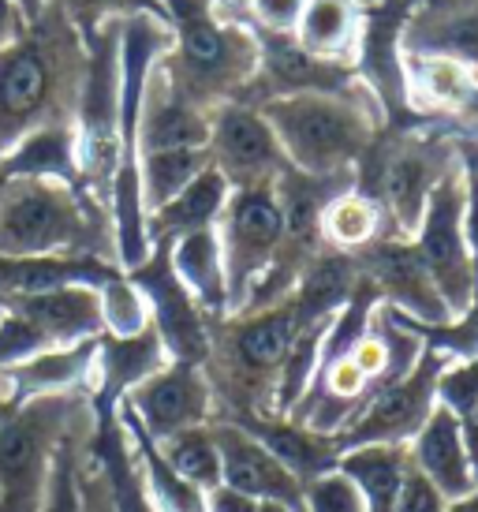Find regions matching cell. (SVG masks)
Wrapping results in <instances>:
<instances>
[{"instance_id": "obj_1", "label": "cell", "mask_w": 478, "mask_h": 512, "mask_svg": "<svg viewBox=\"0 0 478 512\" xmlns=\"http://www.w3.org/2000/svg\"><path fill=\"white\" fill-rule=\"evenodd\" d=\"M172 34V57L161 64L198 109L239 101L258 75V42L239 19H221L213 0H161Z\"/></svg>"}, {"instance_id": "obj_2", "label": "cell", "mask_w": 478, "mask_h": 512, "mask_svg": "<svg viewBox=\"0 0 478 512\" xmlns=\"http://www.w3.org/2000/svg\"><path fill=\"white\" fill-rule=\"evenodd\" d=\"M273 128L288 165L310 176L355 172L378 139L381 105L370 90L352 94H288L258 105Z\"/></svg>"}, {"instance_id": "obj_3", "label": "cell", "mask_w": 478, "mask_h": 512, "mask_svg": "<svg viewBox=\"0 0 478 512\" xmlns=\"http://www.w3.org/2000/svg\"><path fill=\"white\" fill-rule=\"evenodd\" d=\"M86 393H57L0 415V512H42L60 445L75 430Z\"/></svg>"}, {"instance_id": "obj_4", "label": "cell", "mask_w": 478, "mask_h": 512, "mask_svg": "<svg viewBox=\"0 0 478 512\" xmlns=\"http://www.w3.org/2000/svg\"><path fill=\"white\" fill-rule=\"evenodd\" d=\"M303 326L307 322L292 296L266 311L225 318V348L210 352L206 367L217 363V378H210V385L213 393L225 389L228 415H269L277 374Z\"/></svg>"}, {"instance_id": "obj_5", "label": "cell", "mask_w": 478, "mask_h": 512, "mask_svg": "<svg viewBox=\"0 0 478 512\" xmlns=\"http://www.w3.org/2000/svg\"><path fill=\"white\" fill-rule=\"evenodd\" d=\"M94 221L79 187L60 180H0V255H94Z\"/></svg>"}, {"instance_id": "obj_6", "label": "cell", "mask_w": 478, "mask_h": 512, "mask_svg": "<svg viewBox=\"0 0 478 512\" xmlns=\"http://www.w3.org/2000/svg\"><path fill=\"white\" fill-rule=\"evenodd\" d=\"M359 165L374 169V184H363L359 191L370 195L385 210L393 236L411 240L434 184L456 165V139L434 135V131L430 135L408 131L396 143L385 146H378V139H374V146L366 150Z\"/></svg>"}, {"instance_id": "obj_7", "label": "cell", "mask_w": 478, "mask_h": 512, "mask_svg": "<svg viewBox=\"0 0 478 512\" xmlns=\"http://www.w3.org/2000/svg\"><path fill=\"white\" fill-rule=\"evenodd\" d=\"M217 243L225 258L228 318H232L243 311L258 277L277 262L284 247V217L273 184L232 187L225 214L217 217Z\"/></svg>"}, {"instance_id": "obj_8", "label": "cell", "mask_w": 478, "mask_h": 512, "mask_svg": "<svg viewBox=\"0 0 478 512\" xmlns=\"http://www.w3.org/2000/svg\"><path fill=\"white\" fill-rule=\"evenodd\" d=\"M411 243H415L426 273L434 277L449 314L460 318L471 307V299L478 296L475 266H471V251H467L464 236V172H460V161L434 184Z\"/></svg>"}, {"instance_id": "obj_9", "label": "cell", "mask_w": 478, "mask_h": 512, "mask_svg": "<svg viewBox=\"0 0 478 512\" xmlns=\"http://www.w3.org/2000/svg\"><path fill=\"white\" fill-rule=\"evenodd\" d=\"M127 281L139 288L150 311L157 341L165 348L172 363H195L206 367L213 352V333L206 311L195 303V296L183 288V281L172 270V243H154V251L139 262L135 270H127Z\"/></svg>"}, {"instance_id": "obj_10", "label": "cell", "mask_w": 478, "mask_h": 512, "mask_svg": "<svg viewBox=\"0 0 478 512\" xmlns=\"http://www.w3.org/2000/svg\"><path fill=\"white\" fill-rule=\"evenodd\" d=\"M449 363V356H441V352L422 344V356L411 367V374H404L400 382L385 385L381 393H374V397L366 400L363 412L333 438L340 453L355 449V445H411V438L434 415L437 382H441V370L449 367Z\"/></svg>"}, {"instance_id": "obj_11", "label": "cell", "mask_w": 478, "mask_h": 512, "mask_svg": "<svg viewBox=\"0 0 478 512\" xmlns=\"http://www.w3.org/2000/svg\"><path fill=\"white\" fill-rule=\"evenodd\" d=\"M210 157L228 187L277 184V176L288 169L277 135L251 101H221L210 109Z\"/></svg>"}, {"instance_id": "obj_12", "label": "cell", "mask_w": 478, "mask_h": 512, "mask_svg": "<svg viewBox=\"0 0 478 512\" xmlns=\"http://www.w3.org/2000/svg\"><path fill=\"white\" fill-rule=\"evenodd\" d=\"M355 266H359V277L366 285L378 292L381 303L400 314V318L419 322V326H445V322H452L449 307H445L434 277L426 273L411 240H400V236L374 240L355 255Z\"/></svg>"}, {"instance_id": "obj_13", "label": "cell", "mask_w": 478, "mask_h": 512, "mask_svg": "<svg viewBox=\"0 0 478 512\" xmlns=\"http://www.w3.org/2000/svg\"><path fill=\"white\" fill-rule=\"evenodd\" d=\"M127 412L139 419V427L154 441L180 434L187 427H206L217 415V393L206 367L195 363H165L146 382H139L124 400Z\"/></svg>"}, {"instance_id": "obj_14", "label": "cell", "mask_w": 478, "mask_h": 512, "mask_svg": "<svg viewBox=\"0 0 478 512\" xmlns=\"http://www.w3.org/2000/svg\"><path fill=\"white\" fill-rule=\"evenodd\" d=\"M57 94L53 49L34 38H19L0 49V154L23 135L45 124V109Z\"/></svg>"}, {"instance_id": "obj_15", "label": "cell", "mask_w": 478, "mask_h": 512, "mask_svg": "<svg viewBox=\"0 0 478 512\" xmlns=\"http://www.w3.org/2000/svg\"><path fill=\"white\" fill-rule=\"evenodd\" d=\"M404 23L408 4L404 0H381L363 8V30L355 49V75L363 79L370 98L381 105L385 116L408 113V86H404Z\"/></svg>"}, {"instance_id": "obj_16", "label": "cell", "mask_w": 478, "mask_h": 512, "mask_svg": "<svg viewBox=\"0 0 478 512\" xmlns=\"http://www.w3.org/2000/svg\"><path fill=\"white\" fill-rule=\"evenodd\" d=\"M213 441L221 453V483L262 501V505H284L292 512L303 509V483L284 468L277 456L269 453L258 438L232 423V419H213Z\"/></svg>"}, {"instance_id": "obj_17", "label": "cell", "mask_w": 478, "mask_h": 512, "mask_svg": "<svg viewBox=\"0 0 478 512\" xmlns=\"http://www.w3.org/2000/svg\"><path fill=\"white\" fill-rule=\"evenodd\" d=\"M4 311H15L27 318L30 326L42 333L49 348H71V344L98 341L105 333V314H101L98 288L90 285H68L38 296H23L4 303Z\"/></svg>"}, {"instance_id": "obj_18", "label": "cell", "mask_w": 478, "mask_h": 512, "mask_svg": "<svg viewBox=\"0 0 478 512\" xmlns=\"http://www.w3.org/2000/svg\"><path fill=\"white\" fill-rule=\"evenodd\" d=\"M116 408H120V404H116ZM116 408L90 404L94 430H90V438H86V460L98 468L101 483H105V494H109V509L113 512H157L150 494H146L139 460H135L131 445H127L124 423H120Z\"/></svg>"}, {"instance_id": "obj_19", "label": "cell", "mask_w": 478, "mask_h": 512, "mask_svg": "<svg viewBox=\"0 0 478 512\" xmlns=\"http://www.w3.org/2000/svg\"><path fill=\"white\" fill-rule=\"evenodd\" d=\"M0 180H60V184L83 191L75 124L45 120L38 128L23 131L0 154Z\"/></svg>"}, {"instance_id": "obj_20", "label": "cell", "mask_w": 478, "mask_h": 512, "mask_svg": "<svg viewBox=\"0 0 478 512\" xmlns=\"http://www.w3.org/2000/svg\"><path fill=\"white\" fill-rule=\"evenodd\" d=\"M116 262H105L98 255H45V258H12L0 255V307L23 296L53 292L68 285L101 288L113 277H120Z\"/></svg>"}, {"instance_id": "obj_21", "label": "cell", "mask_w": 478, "mask_h": 512, "mask_svg": "<svg viewBox=\"0 0 478 512\" xmlns=\"http://www.w3.org/2000/svg\"><path fill=\"white\" fill-rule=\"evenodd\" d=\"M165 363H169V356H165V348L157 341L154 326H146L135 337L101 333L98 348H94V389H90V404L116 408L135 385L146 382Z\"/></svg>"}, {"instance_id": "obj_22", "label": "cell", "mask_w": 478, "mask_h": 512, "mask_svg": "<svg viewBox=\"0 0 478 512\" xmlns=\"http://www.w3.org/2000/svg\"><path fill=\"white\" fill-rule=\"evenodd\" d=\"M408 453H411V464L449 501L464 498V494H471L478 486V475L471 468V460H467L460 419L445 404H437L434 415L426 419V427L411 438Z\"/></svg>"}, {"instance_id": "obj_23", "label": "cell", "mask_w": 478, "mask_h": 512, "mask_svg": "<svg viewBox=\"0 0 478 512\" xmlns=\"http://www.w3.org/2000/svg\"><path fill=\"white\" fill-rule=\"evenodd\" d=\"M213 419H232V423H239L251 438L262 441L269 453L277 456L303 486L314 483L325 471L337 468V456H340L337 441L307 430L292 415H213Z\"/></svg>"}, {"instance_id": "obj_24", "label": "cell", "mask_w": 478, "mask_h": 512, "mask_svg": "<svg viewBox=\"0 0 478 512\" xmlns=\"http://www.w3.org/2000/svg\"><path fill=\"white\" fill-rule=\"evenodd\" d=\"M404 86H408L411 113L460 116L475 86V68L452 57L404 53Z\"/></svg>"}, {"instance_id": "obj_25", "label": "cell", "mask_w": 478, "mask_h": 512, "mask_svg": "<svg viewBox=\"0 0 478 512\" xmlns=\"http://www.w3.org/2000/svg\"><path fill=\"white\" fill-rule=\"evenodd\" d=\"M228 195H232L228 180L210 165L202 176H195L191 184L183 187L176 199H169L165 206H157V210L146 214L150 243H172L187 236V232L217 228V217L225 214Z\"/></svg>"}, {"instance_id": "obj_26", "label": "cell", "mask_w": 478, "mask_h": 512, "mask_svg": "<svg viewBox=\"0 0 478 512\" xmlns=\"http://www.w3.org/2000/svg\"><path fill=\"white\" fill-rule=\"evenodd\" d=\"M359 30H363L359 0H303V12H299L292 38L307 49L310 57L355 68Z\"/></svg>"}, {"instance_id": "obj_27", "label": "cell", "mask_w": 478, "mask_h": 512, "mask_svg": "<svg viewBox=\"0 0 478 512\" xmlns=\"http://www.w3.org/2000/svg\"><path fill=\"white\" fill-rule=\"evenodd\" d=\"M172 270L183 281V288L195 296V303L206 311V318H228V277L217 228L187 232L172 240Z\"/></svg>"}, {"instance_id": "obj_28", "label": "cell", "mask_w": 478, "mask_h": 512, "mask_svg": "<svg viewBox=\"0 0 478 512\" xmlns=\"http://www.w3.org/2000/svg\"><path fill=\"white\" fill-rule=\"evenodd\" d=\"M408 468V445H355L337 456V471L355 483L366 512H396Z\"/></svg>"}, {"instance_id": "obj_29", "label": "cell", "mask_w": 478, "mask_h": 512, "mask_svg": "<svg viewBox=\"0 0 478 512\" xmlns=\"http://www.w3.org/2000/svg\"><path fill=\"white\" fill-rule=\"evenodd\" d=\"M385 236H393L389 217H385V210H381L370 195H363L359 187L337 195L322 217L325 247L344 251V255H359L363 247H370L374 240H385Z\"/></svg>"}, {"instance_id": "obj_30", "label": "cell", "mask_w": 478, "mask_h": 512, "mask_svg": "<svg viewBox=\"0 0 478 512\" xmlns=\"http://www.w3.org/2000/svg\"><path fill=\"white\" fill-rule=\"evenodd\" d=\"M213 165L210 150H157V154H139V184L146 214L176 199L183 187Z\"/></svg>"}, {"instance_id": "obj_31", "label": "cell", "mask_w": 478, "mask_h": 512, "mask_svg": "<svg viewBox=\"0 0 478 512\" xmlns=\"http://www.w3.org/2000/svg\"><path fill=\"white\" fill-rule=\"evenodd\" d=\"M161 456L172 464V471H180L187 483H195L198 490H213L221 486V453L213 441V427H187L180 434L157 441Z\"/></svg>"}, {"instance_id": "obj_32", "label": "cell", "mask_w": 478, "mask_h": 512, "mask_svg": "<svg viewBox=\"0 0 478 512\" xmlns=\"http://www.w3.org/2000/svg\"><path fill=\"white\" fill-rule=\"evenodd\" d=\"M396 318H400V314H396ZM400 322H404L426 348H434L441 356L478 359V296L471 299V307H467L460 318H452L445 326H419V322H408V318H400Z\"/></svg>"}, {"instance_id": "obj_33", "label": "cell", "mask_w": 478, "mask_h": 512, "mask_svg": "<svg viewBox=\"0 0 478 512\" xmlns=\"http://www.w3.org/2000/svg\"><path fill=\"white\" fill-rule=\"evenodd\" d=\"M101 296V314H105V333L113 337H135L142 329L150 326V311H146V299L131 281L127 273L113 277L109 285L98 288Z\"/></svg>"}, {"instance_id": "obj_34", "label": "cell", "mask_w": 478, "mask_h": 512, "mask_svg": "<svg viewBox=\"0 0 478 512\" xmlns=\"http://www.w3.org/2000/svg\"><path fill=\"white\" fill-rule=\"evenodd\" d=\"M71 23L79 27L83 38H90L98 27L116 23V19H131V15H150L157 23H165V8L161 0H60ZM169 27V23H165Z\"/></svg>"}, {"instance_id": "obj_35", "label": "cell", "mask_w": 478, "mask_h": 512, "mask_svg": "<svg viewBox=\"0 0 478 512\" xmlns=\"http://www.w3.org/2000/svg\"><path fill=\"white\" fill-rule=\"evenodd\" d=\"M303 509L307 512H366L355 483L348 475H340L337 468L325 471L314 483L303 486Z\"/></svg>"}, {"instance_id": "obj_36", "label": "cell", "mask_w": 478, "mask_h": 512, "mask_svg": "<svg viewBox=\"0 0 478 512\" xmlns=\"http://www.w3.org/2000/svg\"><path fill=\"white\" fill-rule=\"evenodd\" d=\"M75 464H79V445H75V430L68 441L60 445L57 464H53V479H49V498L42 512H83L79 498V479H75Z\"/></svg>"}, {"instance_id": "obj_37", "label": "cell", "mask_w": 478, "mask_h": 512, "mask_svg": "<svg viewBox=\"0 0 478 512\" xmlns=\"http://www.w3.org/2000/svg\"><path fill=\"white\" fill-rule=\"evenodd\" d=\"M303 12V0H247L254 34H292Z\"/></svg>"}, {"instance_id": "obj_38", "label": "cell", "mask_w": 478, "mask_h": 512, "mask_svg": "<svg viewBox=\"0 0 478 512\" xmlns=\"http://www.w3.org/2000/svg\"><path fill=\"white\" fill-rule=\"evenodd\" d=\"M445 509H449V498L411 464L408 475H404V486H400V498H396V512H445Z\"/></svg>"}, {"instance_id": "obj_39", "label": "cell", "mask_w": 478, "mask_h": 512, "mask_svg": "<svg viewBox=\"0 0 478 512\" xmlns=\"http://www.w3.org/2000/svg\"><path fill=\"white\" fill-rule=\"evenodd\" d=\"M262 509V501L247 498V494H239L232 486H213L206 490V512H258Z\"/></svg>"}, {"instance_id": "obj_40", "label": "cell", "mask_w": 478, "mask_h": 512, "mask_svg": "<svg viewBox=\"0 0 478 512\" xmlns=\"http://www.w3.org/2000/svg\"><path fill=\"white\" fill-rule=\"evenodd\" d=\"M19 38H27V19L19 0H0V49L15 45Z\"/></svg>"}, {"instance_id": "obj_41", "label": "cell", "mask_w": 478, "mask_h": 512, "mask_svg": "<svg viewBox=\"0 0 478 512\" xmlns=\"http://www.w3.org/2000/svg\"><path fill=\"white\" fill-rule=\"evenodd\" d=\"M460 120L467 124L464 135H475V139H478V68H475V86H471V98H467V105L460 109Z\"/></svg>"}, {"instance_id": "obj_42", "label": "cell", "mask_w": 478, "mask_h": 512, "mask_svg": "<svg viewBox=\"0 0 478 512\" xmlns=\"http://www.w3.org/2000/svg\"><path fill=\"white\" fill-rule=\"evenodd\" d=\"M445 512H478V486L471 490V494H464V498L449 501V509Z\"/></svg>"}, {"instance_id": "obj_43", "label": "cell", "mask_w": 478, "mask_h": 512, "mask_svg": "<svg viewBox=\"0 0 478 512\" xmlns=\"http://www.w3.org/2000/svg\"><path fill=\"white\" fill-rule=\"evenodd\" d=\"M258 512H292V509H284V505H262Z\"/></svg>"}]
</instances>
